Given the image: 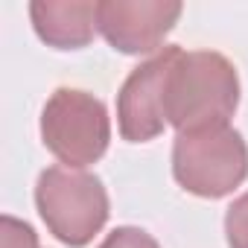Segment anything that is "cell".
Masks as SVG:
<instances>
[{"label":"cell","instance_id":"7","mask_svg":"<svg viewBox=\"0 0 248 248\" xmlns=\"http://www.w3.org/2000/svg\"><path fill=\"white\" fill-rule=\"evenodd\" d=\"M96 6L91 0H35L30 18L41 41L56 50H79L93 38Z\"/></svg>","mask_w":248,"mask_h":248},{"label":"cell","instance_id":"3","mask_svg":"<svg viewBox=\"0 0 248 248\" xmlns=\"http://www.w3.org/2000/svg\"><path fill=\"white\" fill-rule=\"evenodd\" d=\"M35 204L56 239L70 248L88 245L108 219V193L91 172L50 167L38 175Z\"/></svg>","mask_w":248,"mask_h":248},{"label":"cell","instance_id":"4","mask_svg":"<svg viewBox=\"0 0 248 248\" xmlns=\"http://www.w3.org/2000/svg\"><path fill=\"white\" fill-rule=\"evenodd\" d=\"M41 140L70 170L96 164L111 140L105 105L79 88H59L41 111Z\"/></svg>","mask_w":248,"mask_h":248},{"label":"cell","instance_id":"9","mask_svg":"<svg viewBox=\"0 0 248 248\" xmlns=\"http://www.w3.org/2000/svg\"><path fill=\"white\" fill-rule=\"evenodd\" d=\"M0 248H38V236L27 222L3 216L0 219Z\"/></svg>","mask_w":248,"mask_h":248},{"label":"cell","instance_id":"1","mask_svg":"<svg viewBox=\"0 0 248 248\" xmlns=\"http://www.w3.org/2000/svg\"><path fill=\"white\" fill-rule=\"evenodd\" d=\"M239 105L236 67L216 50L181 53L167 82V123L181 132L228 126Z\"/></svg>","mask_w":248,"mask_h":248},{"label":"cell","instance_id":"10","mask_svg":"<svg viewBox=\"0 0 248 248\" xmlns=\"http://www.w3.org/2000/svg\"><path fill=\"white\" fill-rule=\"evenodd\" d=\"M99 248H161L158 239L152 233H146L143 228H132V225H123V228H114Z\"/></svg>","mask_w":248,"mask_h":248},{"label":"cell","instance_id":"5","mask_svg":"<svg viewBox=\"0 0 248 248\" xmlns=\"http://www.w3.org/2000/svg\"><path fill=\"white\" fill-rule=\"evenodd\" d=\"M184 50L170 44L161 47L152 59L129 73L117 96V120L120 135L132 143H146L158 138L167 126V82Z\"/></svg>","mask_w":248,"mask_h":248},{"label":"cell","instance_id":"8","mask_svg":"<svg viewBox=\"0 0 248 248\" xmlns=\"http://www.w3.org/2000/svg\"><path fill=\"white\" fill-rule=\"evenodd\" d=\"M225 236L231 248H248V193H242L225 213Z\"/></svg>","mask_w":248,"mask_h":248},{"label":"cell","instance_id":"6","mask_svg":"<svg viewBox=\"0 0 248 248\" xmlns=\"http://www.w3.org/2000/svg\"><path fill=\"white\" fill-rule=\"evenodd\" d=\"M178 0H105L96 6V30L126 56L152 53L181 18Z\"/></svg>","mask_w":248,"mask_h":248},{"label":"cell","instance_id":"2","mask_svg":"<svg viewBox=\"0 0 248 248\" xmlns=\"http://www.w3.org/2000/svg\"><path fill=\"white\" fill-rule=\"evenodd\" d=\"M172 175L193 196L222 199L245 181L248 146L231 126L181 132L172 143Z\"/></svg>","mask_w":248,"mask_h":248}]
</instances>
